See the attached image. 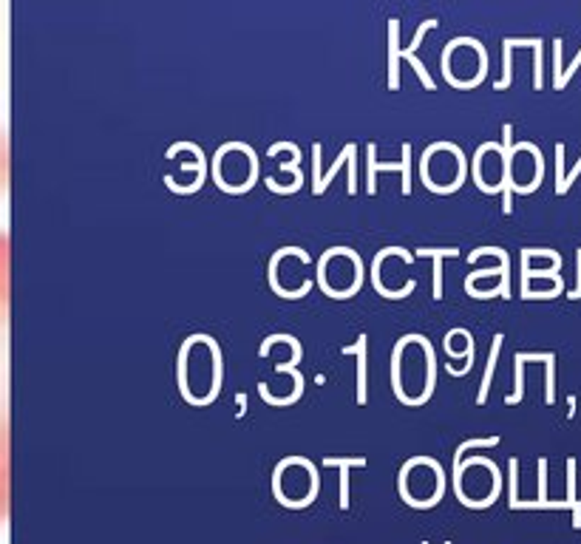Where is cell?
<instances>
[{"label":"cell","mask_w":581,"mask_h":544,"mask_svg":"<svg viewBox=\"0 0 581 544\" xmlns=\"http://www.w3.org/2000/svg\"><path fill=\"white\" fill-rule=\"evenodd\" d=\"M567 502L573 510V527H581V505L575 499V459H567Z\"/></svg>","instance_id":"8fae6325"},{"label":"cell","mask_w":581,"mask_h":544,"mask_svg":"<svg viewBox=\"0 0 581 544\" xmlns=\"http://www.w3.org/2000/svg\"><path fill=\"white\" fill-rule=\"evenodd\" d=\"M343 252H346V247H332V250H327L324 258L318 261V278L335 275V272H338V281H335L332 289L327 292L329 298H338V301H343V295H340V278H343L346 298H352V295L363 287V264H360V255L352 250L346 266H340V264H343Z\"/></svg>","instance_id":"3957f363"},{"label":"cell","mask_w":581,"mask_h":544,"mask_svg":"<svg viewBox=\"0 0 581 544\" xmlns=\"http://www.w3.org/2000/svg\"><path fill=\"white\" fill-rule=\"evenodd\" d=\"M380 173H392V171H400L403 173V196L411 193V145L406 142L403 145V159L397 162V165H378L375 162V145H368V193H375V176Z\"/></svg>","instance_id":"5b68a950"},{"label":"cell","mask_w":581,"mask_h":544,"mask_svg":"<svg viewBox=\"0 0 581 544\" xmlns=\"http://www.w3.org/2000/svg\"><path fill=\"white\" fill-rule=\"evenodd\" d=\"M575 258H578V284H575V289H573V292L567 295L570 301H578V298H581V250L575 252Z\"/></svg>","instance_id":"5bb4252c"},{"label":"cell","mask_w":581,"mask_h":544,"mask_svg":"<svg viewBox=\"0 0 581 544\" xmlns=\"http://www.w3.org/2000/svg\"><path fill=\"white\" fill-rule=\"evenodd\" d=\"M238 159H233L230 142L216 150L213 159V179L224 193H247L258 179V156L250 145L238 142Z\"/></svg>","instance_id":"7a4b0ae2"},{"label":"cell","mask_w":581,"mask_h":544,"mask_svg":"<svg viewBox=\"0 0 581 544\" xmlns=\"http://www.w3.org/2000/svg\"><path fill=\"white\" fill-rule=\"evenodd\" d=\"M324 465L329 468H340V508L346 510L349 508V468H363L366 459L363 457H349V459H340V457H327Z\"/></svg>","instance_id":"52a82bcc"},{"label":"cell","mask_w":581,"mask_h":544,"mask_svg":"<svg viewBox=\"0 0 581 544\" xmlns=\"http://www.w3.org/2000/svg\"><path fill=\"white\" fill-rule=\"evenodd\" d=\"M494 445H499V437H488V440H471V443H462V445L457 448V457H454V468L462 462V454H465V451H471V448H494Z\"/></svg>","instance_id":"7c38bea8"},{"label":"cell","mask_w":581,"mask_h":544,"mask_svg":"<svg viewBox=\"0 0 581 544\" xmlns=\"http://www.w3.org/2000/svg\"><path fill=\"white\" fill-rule=\"evenodd\" d=\"M502 341H505V335H494V346H491V355H488L485 377H482V386H480V397H477V403H480V406H485V400H488V392H491V377H494V371H496V357H499Z\"/></svg>","instance_id":"30bf717a"},{"label":"cell","mask_w":581,"mask_h":544,"mask_svg":"<svg viewBox=\"0 0 581 544\" xmlns=\"http://www.w3.org/2000/svg\"><path fill=\"white\" fill-rule=\"evenodd\" d=\"M354 153H357V145H352V142H349V145L343 148V153L335 159V165L327 171V176H318V179H315V185H312V193H315V196H321V193L329 187V182L335 179V173H338L343 165H349V162H357V159H352Z\"/></svg>","instance_id":"9c48e42d"},{"label":"cell","mask_w":581,"mask_h":544,"mask_svg":"<svg viewBox=\"0 0 581 544\" xmlns=\"http://www.w3.org/2000/svg\"><path fill=\"white\" fill-rule=\"evenodd\" d=\"M417 255L434 261V289H431V292H434V298L440 301V298H443V258H457L459 250H454V247H448V250H417Z\"/></svg>","instance_id":"ba28073f"},{"label":"cell","mask_w":581,"mask_h":544,"mask_svg":"<svg viewBox=\"0 0 581 544\" xmlns=\"http://www.w3.org/2000/svg\"><path fill=\"white\" fill-rule=\"evenodd\" d=\"M434 26H437V20H426V23H419V29L414 31L411 45H408L406 51H400V48H397V20H392V26H389V37H392V48H389V88H397V85H400V60H408V63L417 69L419 83L426 85L429 91H437V85H434V80L429 77V71L422 69V63H419V60H414V51L419 48V43H422V37H426V31H431Z\"/></svg>","instance_id":"277c9868"},{"label":"cell","mask_w":581,"mask_h":544,"mask_svg":"<svg viewBox=\"0 0 581 544\" xmlns=\"http://www.w3.org/2000/svg\"><path fill=\"white\" fill-rule=\"evenodd\" d=\"M366 346H368V338L357 335L354 343L340 349V355H357V403L360 406H366V400H368V394H366V389H368L366 386Z\"/></svg>","instance_id":"8992f818"},{"label":"cell","mask_w":581,"mask_h":544,"mask_svg":"<svg viewBox=\"0 0 581 544\" xmlns=\"http://www.w3.org/2000/svg\"><path fill=\"white\" fill-rule=\"evenodd\" d=\"M190 349L193 360L199 366H193L185 355H179V389L182 397L190 406H207L213 403L219 389H222V377H224V363H222V349L210 335H190L185 341Z\"/></svg>","instance_id":"6da1fadb"},{"label":"cell","mask_w":581,"mask_h":544,"mask_svg":"<svg viewBox=\"0 0 581 544\" xmlns=\"http://www.w3.org/2000/svg\"><path fill=\"white\" fill-rule=\"evenodd\" d=\"M578 173H581V159L575 162V168H573V171H570V173L561 179V185H556V193H559V196H564V193H567V187H570V182H573Z\"/></svg>","instance_id":"4fadbf2b"}]
</instances>
